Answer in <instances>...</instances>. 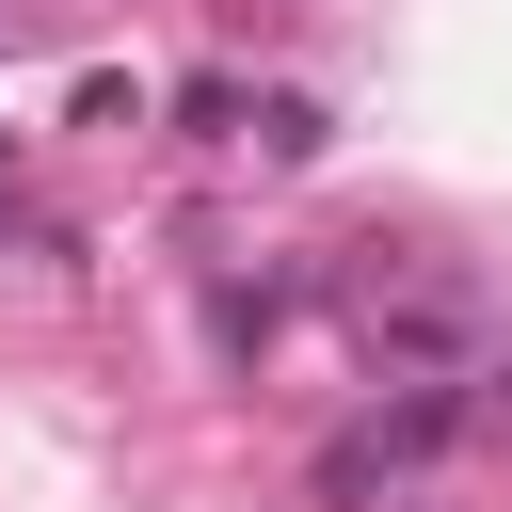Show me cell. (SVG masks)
Here are the masks:
<instances>
[{
    "label": "cell",
    "mask_w": 512,
    "mask_h": 512,
    "mask_svg": "<svg viewBox=\"0 0 512 512\" xmlns=\"http://www.w3.org/2000/svg\"><path fill=\"white\" fill-rule=\"evenodd\" d=\"M480 432V400H464V368H416V384H384L352 432H320V464H304V496L320 512H368V496H400V480H432L448 448Z\"/></svg>",
    "instance_id": "1"
},
{
    "label": "cell",
    "mask_w": 512,
    "mask_h": 512,
    "mask_svg": "<svg viewBox=\"0 0 512 512\" xmlns=\"http://www.w3.org/2000/svg\"><path fill=\"white\" fill-rule=\"evenodd\" d=\"M464 384H480V416H496V432H512V352H496V368H464Z\"/></svg>",
    "instance_id": "3"
},
{
    "label": "cell",
    "mask_w": 512,
    "mask_h": 512,
    "mask_svg": "<svg viewBox=\"0 0 512 512\" xmlns=\"http://www.w3.org/2000/svg\"><path fill=\"white\" fill-rule=\"evenodd\" d=\"M272 320H288L272 288H224V304H208V336H224V352H272Z\"/></svg>",
    "instance_id": "2"
}]
</instances>
